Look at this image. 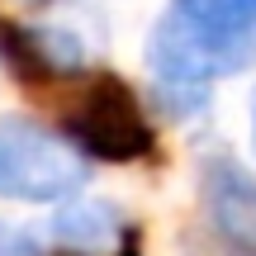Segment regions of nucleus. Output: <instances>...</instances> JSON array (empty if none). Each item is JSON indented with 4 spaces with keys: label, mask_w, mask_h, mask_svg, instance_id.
Masks as SVG:
<instances>
[{
    "label": "nucleus",
    "mask_w": 256,
    "mask_h": 256,
    "mask_svg": "<svg viewBox=\"0 0 256 256\" xmlns=\"http://www.w3.org/2000/svg\"><path fill=\"white\" fill-rule=\"evenodd\" d=\"M256 66V0H166L147 72L171 114H194L223 76Z\"/></svg>",
    "instance_id": "1"
},
{
    "label": "nucleus",
    "mask_w": 256,
    "mask_h": 256,
    "mask_svg": "<svg viewBox=\"0 0 256 256\" xmlns=\"http://www.w3.org/2000/svg\"><path fill=\"white\" fill-rule=\"evenodd\" d=\"M52 119L66 142L95 162H147L156 152V128L133 86L114 72H72L48 90Z\"/></svg>",
    "instance_id": "2"
},
{
    "label": "nucleus",
    "mask_w": 256,
    "mask_h": 256,
    "mask_svg": "<svg viewBox=\"0 0 256 256\" xmlns=\"http://www.w3.org/2000/svg\"><path fill=\"white\" fill-rule=\"evenodd\" d=\"M90 166L66 138L28 119H0V190L24 204H62L86 190Z\"/></svg>",
    "instance_id": "3"
},
{
    "label": "nucleus",
    "mask_w": 256,
    "mask_h": 256,
    "mask_svg": "<svg viewBox=\"0 0 256 256\" xmlns=\"http://www.w3.org/2000/svg\"><path fill=\"white\" fill-rule=\"evenodd\" d=\"M204 209H209L214 238L232 256H256V180L228 156L204 166Z\"/></svg>",
    "instance_id": "4"
},
{
    "label": "nucleus",
    "mask_w": 256,
    "mask_h": 256,
    "mask_svg": "<svg viewBox=\"0 0 256 256\" xmlns=\"http://www.w3.org/2000/svg\"><path fill=\"white\" fill-rule=\"evenodd\" d=\"M0 256H38V242L24 228H5L0 223Z\"/></svg>",
    "instance_id": "5"
},
{
    "label": "nucleus",
    "mask_w": 256,
    "mask_h": 256,
    "mask_svg": "<svg viewBox=\"0 0 256 256\" xmlns=\"http://www.w3.org/2000/svg\"><path fill=\"white\" fill-rule=\"evenodd\" d=\"M66 256H95V252H66ZM114 256H142V252H138V242H133V238H124L119 247H114Z\"/></svg>",
    "instance_id": "6"
},
{
    "label": "nucleus",
    "mask_w": 256,
    "mask_h": 256,
    "mask_svg": "<svg viewBox=\"0 0 256 256\" xmlns=\"http://www.w3.org/2000/svg\"><path fill=\"white\" fill-rule=\"evenodd\" d=\"M252 142H256V128H252Z\"/></svg>",
    "instance_id": "7"
}]
</instances>
